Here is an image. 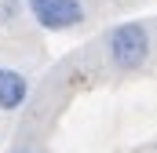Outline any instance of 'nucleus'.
<instances>
[{
    "label": "nucleus",
    "instance_id": "obj_1",
    "mask_svg": "<svg viewBox=\"0 0 157 153\" xmlns=\"http://www.w3.org/2000/svg\"><path fill=\"white\" fill-rule=\"evenodd\" d=\"M150 47H154V40L143 22H121L113 29H106V55H110L113 69H121V73L143 69L150 58Z\"/></svg>",
    "mask_w": 157,
    "mask_h": 153
},
{
    "label": "nucleus",
    "instance_id": "obj_2",
    "mask_svg": "<svg viewBox=\"0 0 157 153\" xmlns=\"http://www.w3.org/2000/svg\"><path fill=\"white\" fill-rule=\"evenodd\" d=\"M26 7H29L33 22L48 33H70L88 18L80 0H26Z\"/></svg>",
    "mask_w": 157,
    "mask_h": 153
},
{
    "label": "nucleus",
    "instance_id": "obj_3",
    "mask_svg": "<svg viewBox=\"0 0 157 153\" xmlns=\"http://www.w3.org/2000/svg\"><path fill=\"white\" fill-rule=\"evenodd\" d=\"M29 99V76L15 66H0V113H18Z\"/></svg>",
    "mask_w": 157,
    "mask_h": 153
},
{
    "label": "nucleus",
    "instance_id": "obj_4",
    "mask_svg": "<svg viewBox=\"0 0 157 153\" xmlns=\"http://www.w3.org/2000/svg\"><path fill=\"white\" fill-rule=\"evenodd\" d=\"M22 18V0H0V29H11Z\"/></svg>",
    "mask_w": 157,
    "mask_h": 153
},
{
    "label": "nucleus",
    "instance_id": "obj_5",
    "mask_svg": "<svg viewBox=\"0 0 157 153\" xmlns=\"http://www.w3.org/2000/svg\"><path fill=\"white\" fill-rule=\"evenodd\" d=\"M11 153H37V150H11Z\"/></svg>",
    "mask_w": 157,
    "mask_h": 153
}]
</instances>
